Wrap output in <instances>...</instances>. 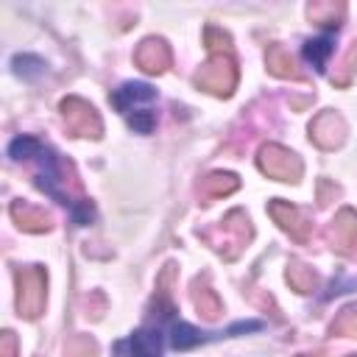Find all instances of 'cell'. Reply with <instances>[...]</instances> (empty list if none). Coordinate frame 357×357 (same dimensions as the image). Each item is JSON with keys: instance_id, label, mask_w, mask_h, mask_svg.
Listing matches in <instances>:
<instances>
[{"instance_id": "cell-1", "label": "cell", "mask_w": 357, "mask_h": 357, "mask_svg": "<svg viewBox=\"0 0 357 357\" xmlns=\"http://www.w3.org/2000/svg\"><path fill=\"white\" fill-rule=\"evenodd\" d=\"M8 153L14 156V159H25V162H33L36 165V184L50 195V198H56L59 204H64V206H70V212H73V220L75 223H89L92 220V204L89 201H84V198H73L70 195V190H64V162L53 153V148H47V145H42L39 139H33V137H17L14 142H11V148H8Z\"/></svg>"}, {"instance_id": "cell-2", "label": "cell", "mask_w": 357, "mask_h": 357, "mask_svg": "<svg viewBox=\"0 0 357 357\" xmlns=\"http://www.w3.org/2000/svg\"><path fill=\"white\" fill-rule=\"evenodd\" d=\"M156 100V89L139 81H128L120 89H114L112 103L117 106L120 114L128 117V126L139 134H148L156 126V114L151 112V103Z\"/></svg>"}, {"instance_id": "cell-3", "label": "cell", "mask_w": 357, "mask_h": 357, "mask_svg": "<svg viewBox=\"0 0 357 357\" xmlns=\"http://www.w3.org/2000/svg\"><path fill=\"white\" fill-rule=\"evenodd\" d=\"M209 61L198 70L195 75V84L212 95H229L237 84V70H234V59H231V50H229V36L223 33L218 45L209 42Z\"/></svg>"}, {"instance_id": "cell-4", "label": "cell", "mask_w": 357, "mask_h": 357, "mask_svg": "<svg viewBox=\"0 0 357 357\" xmlns=\"http://www.w3.org/2000/svg\"><path fill=\"white\" fill-rule=\"evenodd\" d=\"M17 307L20 315L36 318L45 307V271L42 268H22L17 271Z\"/></svg>"}, {"instance_id": "cell-5", "label": "cell", "mask_w": 357, "mask_h": 357, "mask_svg": "<svg viewBox=\"0 0 357 357\" xmlns=\"http://www.w3.org/2000/svg\"><path fill=\"white\" fill-rule=\"evenodd\" d=\"M162 321V318H159ZM137 329L134 335L114 343V357H162V324Z\"/></svg>"}, {"instance_id": "cell-6", "label": "cell", "mask_w": 357, "mask_h": 357, "mask_svg": "<svg viewBox=\"0 0 357 357\" xmlns=\"http://www.w3.org/2000/svg\"><path fill=\"white\" fill-rule=\"evenodd\" d=\"M259 167H262V173H268L271 178H279V181H296L301 176L298 156L282 145H265L259 151Z\"/></svg>"}, {"instance_id": "cell-7", "label": "cell", "mask_w": 357, "mask_h": 357, "mask_svg": "<svg viewBox=\"0 0 357 357\" xmlns=\"http://www.w3.org/2000/svg\"><path fill=\"white\" fill-rule=\"evenodd\" d=\"M61 112L67 120V128L78 137H100V117L95 114V109L81 100V98H67L61 100Z\"/></svg>"}, {"instance_id": "cell-8", "label": "cell", "mask_w": 357, "mask_h": 357, "mask_svg": "<svg viewBox=\"0 0 357 357\" xmlns=\"http://www.w3.org/2000/svg\"><path fill=\"white\" fill-rule=\"evenodd\" d=\"M248 234H251L248 218H245L243 212H231V215L223 220V226H218V237H209V240H212V245L220 248V251H226V248L231 245V257H234V254L245 245Z\"/></svg>"}, {"instance_id": "cell-9", "label": "cell", "mask_w": 357, "mask_h": 357, "mask_svg": "<svg viewBox=\"0 0 357 357\" xmlns=\"http://www.w3.org/2000/svg\"><path fill=\"white\" fill-rule=\"evenodd\" d=\"M271 215L276 218V223H279L284 231H290L293 240L304 243V240L310 237V220H307V218L301 215V209H296L293 204H287V201H273V204H271Z\"/></svg>"}, {"instance_id": "cell-10", "label": "cell", "mask_w": 357, "mask_h": 357, "mask_svg": "<svg viewBox=\"0 0 357 357\" xmlns=\"http://www.w3.org/2000/svg\"><path fill=\"white\" fill-rule=\"evenodd\" d=\"M134 59H137V64H139L142 70H148V73H162V70L170 64V50H167V45H165L162 39H145V42L137 47Z\"/></svg>"}, {"instance_id": "cell-11", "label": "cell", "mask_w": 357, "mask_h": 357, "mask_svg": "<svg viewBox=\"0 0 357 357\" xmlns=\"http://www.w3.org/2000/svg\"><path fill=\"white\" fill-rule=\"evenodd\" d=\"M312 131V139L324 148H335L340 139H343V120L335 114V112H324L315 117V123L310 126Z\"/></svg>"}, {"instance_id": "cell-12", "label": "cell", "mask_w": 357, "mask_h": 357, "mask_svg": "<svg viewBox=\"0 0 357 357\" xmlns=\"http://www.w3.org/2000/svg\"><path fill=\"white\" fill-rule=\"evenodd\" d=\"M329 237H332V243H335L340 251H349V248L357 243V215H354L351 209H343V212L332 220Z\"/></svg>"}, {"instance_id": "cell-13", "label": "cell", "mask_w": 357, "mask_h": 357, "mask_svg": "<svg viewBox=\"0 0 357 357\" xmlns=\"http://www.w3.org/2000/svg\"><path fill=\"white\" fill-rule=\"evenodd\" d=\"M212 337H218V332H201V329H195V326H190L184 321H170V343H173V349H192V346H198L204 340H212Z\"/></svg>"}, {"instance_id": "cell-14", "label": "cell", "mask_w": 357, "mask_h": 357, "mask_svg": "<svg viewBox=\"0 0 357 357\" xmlns=\"http://www.w3.org/2000/svg\"><path fill=\"white\" fill-rule=\"evenodd\" d=\"M11 215L20 220L22 229H31V231H42V229L50 226V215H47L45 209L31 206V204H20V201H17V204L11 206Z\"/></svg>"}, {"instance_id": "cell-15", "label": "cell", "mask_w": 357, "mask_h": 357, "mask_svg": "<svg viewBox=\"0 0 357 357\" xmlns=\"http://www.w3.org/2000/svg\"><path fill=\"white\" fill-rule=\"evenodd\" d=\"M332 50H335V39H332V36H318V39H310V42L304 45V59H307L318 73H324L326 59L332 56Z\"/></svg>"}, {"instance_id": "cell-16", "label": "cell", "mask_w": 357, "mask_h": 357, "mask_svg": "<svg viewBox=\"0 0 357 357\" xmlns=\"http://www.w3.org/2000/svg\"><path fill=\"white\" fill-rule=\"evenodd\" d=\"M237 190V176L234 173H212L201 181V192L206 198H218V195H229Z\"/></svg>"}, {"instance_id": "cell-17", "label": "cell", "mask_w": 357, "mask_h": 357, "mask_svg": "<svg viewBox=\"0 0 357 357\" xmlns=\"http://www.w3.org/2000/svg\"><path fill=\"white\" fill-rule=\"evenodd\" d=\"M268 67L273 75H282V78H296V64L290 59V53L279 45L268 47Z\"/></svg>"}, {"instance_id": "cell-18", "label": "cell", "mask_w": 357, "mask_h": 357, "mask_svg": "<svg viewBox=\"0 0 357 357\" xmlns=\"http://www.w3.org/2000/svg\"><path fill=\"white\" fill-rule=\"evenodd\" d=\"M287 282L298 290V293H310L312 287H315V273H312V268H307V265H298V262H293L290 268H287Z\"/></svg>"}, {"instance_id": "cell-19", "label": "cell", "mask_w": 357, "mask_h": 357, "mask_svg": "<svg viewBox=\"0 0 357 357\" xmlns=\"http://www.w3.org/2000/svg\"><path fill=\"white\" fill-rule=\"evenodd\" d=\"M332 332L346 335V337H357V304L340 310V315H337L335 324H332Z\"/></svg>"}, {"instance_id": "cell-20", "label": "cell", "mask_w": 357, "mask_h": 357, "mask_svg": "<svg viewBox=\"0 0 357 357\" xmlns=\"http://www.w3.org/2000/svg\"><path fill=\"white\" fill-rule=\"evenodd\" d=\"M195 307L204 312V318H218L220 315V301H218L215 290H209V287L195 290Z\"/></svg>"}, {"instance_id": "cell-21", "label": "cell", "mask_w": 357, "mask_h": 357, "mask_svg": "<svg viewBox=\"0 0 357 357\" xmlns=\"http://www.w3.org/2000/svg\"><path fill=\"white\" fill-rule=\"evenodd\" d=\"M67 357H95V343L89 337H75L67 346Z\"/></svg>"}, {"instance_id": "cell-22", "label": "cell", "mask_w": 357, "mask_h": 357, "mask_svg": "<svg viewBox=\"0 0 357 357\" xmlns=\"http://www.w3.org/2000/svg\"><path fill=\"white\" fill-rule=\"evenodd\" d=\"M343 70H346V75H343V81L340 84H349V78L357 73V42L351 45V50L346 53V59H343Z\"/></svg>"}, {"instance_id": "cell-23", "label": "cell", "mask_w": 357, "mask_h": 357, "mask_svg": "<svg viewBox=\"0 0 357 357\" xmlns=\"http://www.w3.org/2000/svg\"><path fill=\"white\" fill-rule=\"evenodd\" d=\"M3 357H17V337L11 332L3 335Z\"/></svg>"}]
</instances>
